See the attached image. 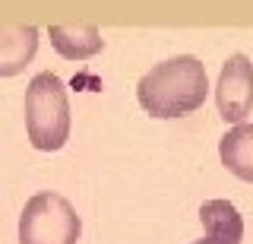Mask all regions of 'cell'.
<instances>
[{
	"label": "cell",
	"instance_id": "6da1fadb",
	"mask_svg": "<svg viewBox=\"0 0 253 244\" xmlns=\"http://www.w3.org/2000/svg\"><path fill=\"white\" fill-rule=\"evenodd\" d=\"M206 96H209V76H206L203 60L193 54L162 60L136 83V98L142 111L152 117L193 114L196 108H203Z\"/></svg>",
	"mask_w": 253,
	"mask_h": 244
},
{
	"label": "cell",
	"instance_id": "7a4b0ae2",
	"mask_svg": "<svg viewBox=\"0 0 253 244\" xmlns=\"http://www.w3.org/2000/svg\"><path fill=\"white\" fill-rule=\"evenodd\" d=\"M26 133L42 152H57L70 140V98L57 73L44 70L29 80L26 89Z\"/></svg>",
	"mask_w": 253,
	"mask_h": 244
},
{
	"label": "cell",
	"instance_id": "3957f363",
	"mask_svg": "<svg viewBox=\"0 0 253 244\" xmlns=\"http://www.w3.org/2000/svg\"><path fill=\"white\" fill-rule=\"evenodd\" d=\"M83 219L67 196L42 191L29 196L19 216V244H76Z\"/></svg>",
	"mask_w": 253,
	"mask_h": 244
},
{
	"label": "cell",
	"instance_id": "277c9868",
	"mask_svg": "<svg viewBox=\"0 0 253 244\" xmlns=\"http://www.w3.org/2000/svg\"><path fill=\"white\" fill-rule=\"evenodd\" d=\"M215 105L221 121L244 124V117L253 111V64L247 54H231L221 64L215 83Z\"/></svg>",
	"mask_w": 253,
	"mask_h": 244
},
{
	"label": "cell",
	"instance_id": "5b68a950",
	"mask_svg": "<svg viewBox=\"0 0 253 244\" xmlns=\"http://www.w3.org/2000/svg\"><path fill=\"white\" fill-rule=\"evenodd\" d=\"M38 51V29L26 22H3L0 26V76L22 73Z\"/></svg>",
	"mask_w": 253,
	"mask_h": 244
},
{
	"label": "cell",
	"instance_id": "8992f818",
	"mask_svg": "<svg viewBox=\"0 0 253 244\" xmlns=\"http://www.w3.org/2000/svg\"><path fill=\"white\" fill-rule=\"evenodd\" d=\"M218 159L234 178L253 184V124H234L218 140Z\"/></svg>",
	"mask_w": 253,
	"mask_h": 244
},
{
	"label": "cell",
	"instance_id": "52a82bcc",
	"mask_svg": "<svg viewBox=\"0 0 253 244\" xmlns=\"http://www.w3.org/2000/svg\"><path fill=\"white\" fill-rule=\"evenodd\" d=\"M47 35H51L54 51L67 60H85L105 48V38H101L98 26H92V22H83V26H51Z\"/></svg>",
	"mask_w": 253,
	"mask_h": 244
},
{
	"label": "cell",
	"instance_id": "ba28073f",
	"mask_svg": "<svg viewBox=\"0 0 253 244\" xmlns=\"http://www.w3.org/2000/svg\"><path fill=\"white\" fill-rule=\"evenodd\" d=\"M200 222L206 235L221 244H241L244 238V216L231 200H206L200 206Z\"/></svg>",
	"mask_w": 253,
	"mask_h": 244
},
{
	"label": "cell",
	"instance_id": "9c48e42d",
	"mask_svg": "<svg viewBox=\"0 0 253 244\" xmlns=\"http://www.w3.org/2000/svg\"><path fill=\"white\" fill-rule=\"evenodd\" d=\"M190 244H221V241H215V238H209V235H206V238H200V241H190Z\"/></svg>",
	"mask_w": 253,
	"mask_h": 244
}]
</instances>
